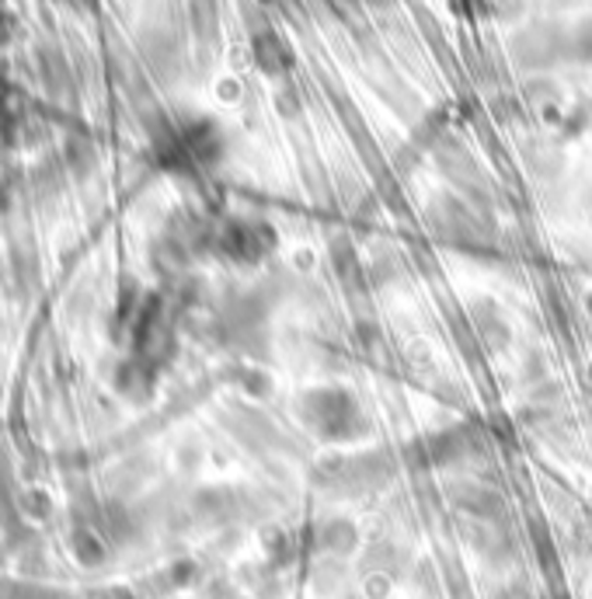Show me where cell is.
I'll return each mask as SVG.
<instances>
[{
	"label": "cell",
	"mask_w": 592,
	"mask_h": 599,
	"mask_svg": "<svg viewBox=\"0 0 592 599\" xmlns=\"http://www.w3.org/2000/svg\"><path fill=\"white\" fill-rule=\"evenodd\" d=\"M251 57H254L258 70L269 77H283L293 67V49L275 28H262L251 35Z\"/></svg>",
	"instance_id": "obj_3"
},
{
	"label": "cell",
	"mask_w": 592,
	"mask_h": 599,
	"mask_svg": "<svg viewBox=\"0 0 592 599\" xmlns=\"http://www.w3.org/2000/svg\"><path fill=\"white\" fill-rule=\"evenodd\" d=\"M216 244L234 265H262L280 248V233H275L272 224L254 220V216H234L220 230Z\"/></svg>",
	"instance_id": "obj_2"
},
{
	"label": "cell",
	"mask_w": 592,
	"mask_h": 599,
	"mask_svg": "<svg viewBox=\"0 0 592 599\" xmlns=\"http://www.w3.org/2000/svg\"><path fill=\"white\" fill-rule=\"evenodd\" d=\"M296 415L307 432L324 443H356L369 432V419L353 391L345 387H310L296 397Z\"/></svg>",
	"instance_id": "obj_1"
},
{
	"label": "cell",
	"mask_w": 592,
	"mask_h": 599,
	"mask_svg": "<svg viewBox=\"0 0 592 599\" xmlns=\"http://www.w3.org/2000/svg\"><path fill=\"white\" fill-rule=\"evenodd\" d=\"M568 57H576L579 63H592V17H582V22L571 28Z\"/></svg>",
	"instance_id": "obj_4"
}]
</instances>
